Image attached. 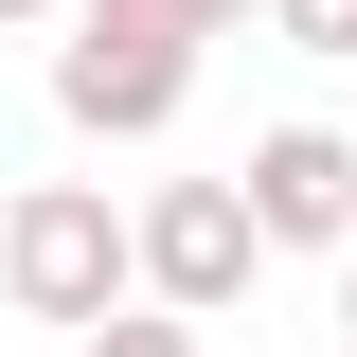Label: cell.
<instances>
[{"instance_id": "cell-1", "label": "cell", "mask_w": 357, "mask_h": 357, "mask_svg": "<svg viewBox=\"0 0 357 357\" xmlns=\"http://www.w3.org/2000/svg\"><path fill=\"white\" fill-rule=\"evenodd\" d=\"M143 268H126V215H107V178H18V197H0V304L18 321H107L126 304Z\"/></svg>"}, {"instance_id": "cell-2", "label": "cell", "mask_w": 357, "mask_h": 357, "mask_svg": "<svg viewBox=\"0 0 357 357\" xmlns=\"http://www.w3.org/2000/svg\"><path fill=\"white\" fill-rule=\"evenodd\" d=\"M126 268H143V304H178V321H232L268 286V232H250V197L232 178H161L126 215Z\"/></svg>"}, {"instance_id": "cell-3", "label": "cell", "mask_w": 357, "mask_h": 357, "mask_svg": "<svg viewBox=\"0 0 357 357\" xmlns=\"http://www.w3.org/2000/svg\"><path fill=\"white\" fill-rule=\"evenodd\" d=\"M178 107H197V54H178V36H126V18H72V36H54V126L161 143Z\"/></svg>"}, {"instance_id": "cell-4", "label": "cell", "mask_w": 357, "mask_h": 357, "mask_svg": "<svg viewBox=\"0 0 357 357\" xmlns=\"http://www.w3.org/2000/svg\"><path fill=\"white\" fill-rule=\"evenodd\" d=\"M232 197H250L268 250H357V126H268L232 161Z\"/></svg>"}, {"instance_id": "cell-5", "label": "cell", "mask_w": 357, "mask_h": 357, "mask_svg": "<svg viewBox=\"0 0 357 357\" xmlns=\"http://www.w3.org/2000/svg\"><path fill=\"white\" fill-rule=\"evenodd\" d=\"M197 340H215V321H178V304H107L72 357H197Z\"/></svg>"}, {"instance_id": "cell-6", "label": "cell", "mask_w": 357, "mask_h": 357, "mask_svg": "<svg viewBox=\"0 0 357 357\" xmlns=\"http://www.w3.org/2000/svg\"><path fill=\"white\" fill-rule=\"evenodd\" d=\"M89 18H126V36H178V54H197V36H250V0H89Z\"/></svg>"}, {"instance_id": "cell-7", "label": "cell", "mask_w": 357, "mask_h": 357, "mask_svg": "<svg viewBox=\"0 0 357 357\" xmlns=\"http://www.w3.org/2000/svg\"><path fill=\"white\" fill-rule=\"evenodd\" d=\"M250 18H268L286 54H357V0H250Z\"/></svg>"}, {"instance_id": "cell-8", "label": "cell", "mask_w": 357, "mask_h": 357, "mask_svg": "<svg viewBox=\"0 0 357 357\" xmlns=\"http://www.w3.org/2000/svg\"><path fill=\"white\" fill-rule=\"evenodd\" d=\"M340 357H357V250H340Z\"/></svg>"}, {"instance_id": "cell-9", "label": "cell", "mask_w": 357, "mask_h": 357, "mask_svg": "<svg viewBox=\"0 0 357 357\" xmlns=\"http://www.w3.org/2000/svg\"><path fill=\"white\" fill-rule=\"evenodd\" d=\"M36 18H54V0H0V36H36Z\"/></svg>"}]
</instances>
